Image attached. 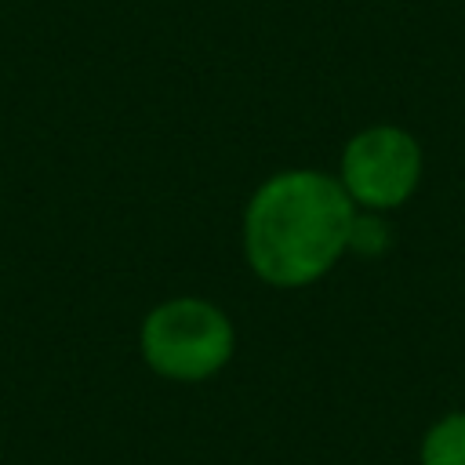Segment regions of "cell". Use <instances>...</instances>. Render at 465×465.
Wrapping results in <instances>:
<instances>
[{
	"label": "cell",
	"instance_id": "6da1fadb",
	"mask_svg": "<svg viewBox=\"0 0 465 465\" xmlns=\"http://www.w3.org/2000/svg\"><path fill=\"white\" fill-rule=\"evenodd\" d=\"M356 203L334 174L294 167L265 178L243 211V254L272 287H309L349 251Z\"/></svg>",
	"mask_w": 465,
	"mask_h": 465
},
{
	"label": "cell",
	"instance_id": "7a4b0ae2",
	"mask_svg": "<svg viewBox=\"0 0 465 465\" xmlns=\"http://www.w3.org/2000/svg\"><path fill=\"white\" fill-rule=\"evenodd\" d=\"M145 363L171 381H203L218 374L236 349L232 320L207 298H167L145 320L138 334Z\"/></svg>",
	"mask_w": 465,
	"mask_h": 465
},
{
	"label": "cell",
	"instance_id": "3957f363",
	"mask_svg": "<svg viewBox=\"0 0 465 465\" xmlns=\"http://www.w3.org/2000/svg\"><path fill=\"white\" fill-rule=\"evenodd\" d=\"M338 182L356 211H396L421 182V145L396 124H374L349 138L338 167Z\"/></svg>",
	"mask_w": 465,
	"mask_h": 465
},
{
	"label": "cell",
	"instance_id": "277c9868",
	"mask_svg": "<svg viewBox=\"0 0 465 465\" xmlns=\"http://www.w3.org/2000/svg\"><path fill=\"white\" fill-rule=\"evenodd\" d=\"M421 465H465V411H450L429 425L418 450Z\"/></svg>",
	"mask_w": 465,
	"mask_h": 465
},
{
	"label": "cell",
	"instance_id": "5b68a950",
	"mask_svg": "<svg viewBox=\"0 0 465 465\" xmlns=\"http://www.w3.org/2000/svg\"><path fill=\"white\" fill-rule=\"evenodd\" d=\"M389 243V236H385V225H381V218L374 214V211H356V222H352V240H349V247H356V251H363V254H374V251H381Z\"/></svg>",
	"mask_w": 465,
	"mask_h": 465
}]
</instances>
